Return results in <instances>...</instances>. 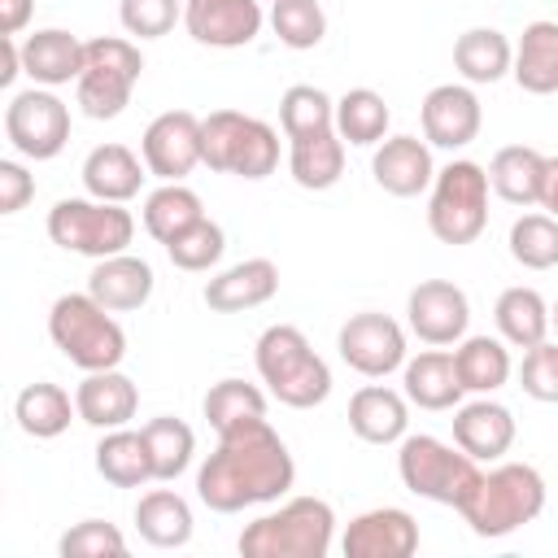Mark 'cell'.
<instances>
[{
	"label": "cell",
	"instance_id": "603a6c76",
	"mask_svg": "<svg viewBox=\"0 0 558 558\" xmlns=\"http://www.w3.org/2000/svg\"><path fill=\"white\" fill-rule=\"evenodd\" d=\"M349 427L366 445H397L405 436V427H410L405 397L392 392V388H379V384L357 388L353 401H349Z\"/></svg>",
	"mask_w": 558,
	"mask_h": 558
},
{
	"label": "cell",
	"instance_id": "d590c367",
	"mask_svg": "<svg viewBox=\"0 0 558 558\" xmlns=\"http://www.w3.org/2000/svg\"><path fill=\"white\" fill-rule=\"evenodd\" d=\"M453 366L466 392H497L510 379V353L493 336H466L453 349Z\"/></svg>",
	"mask_w": 558,
	"mask_h": 558
},
{
	"label": "cell",
	"instance_id": "d4e9b609",
	"mask_svg": "<svg viewBox=\"0 0 558 558\" xmlns=\"http://www.w3.org/2000/svg\"><path fill=\"white\" fill-rule=\"evenodd\" d=\"M545 170H549V157L527 148V144H510L493 157L488 166V187L510 201V205H541V192H545Z\"/></svg>",
	"mask_w": 558,
	"mask_h": 558
},
{
	"label": "cell",
	"instance_id": "7c38bea8",
	"mask_svg": "<svg viewBox=\"0 0 558 558\" xmlns=\"http://www.w3.org/2000/svg\"><path fill=\"white\" fill-rule=\"evenodd\" d=\"M336 349L344 357V366H353L357 375L366 379H384L388 371H397L405 362V331L397 327V318L388 314H353L340 336H336Z\"/></svg>",
	"mask_w": 558,
	"mask_h": 558
},
{
	"label": "cell",
	"instance_id": "74e56055",
	"mask_svg": "<svg viewBox=\"0 0 558 558\" xmlns=\"http://www.w3.org/2000/svg\"><path fill=\"white\" fill-rule=\"evenodd\" d=\"M144 440H148V453H153V475L157 480H179L187 466H192V453H196V436L183 418H148L144 427Z\"/></svg>",
	"mask_w": 558,
	"mask_h": 558
},
{
	"label": "cell",
	"instance_id": "bcb514c9",
	"mask_svg": "<svg viewBox=\"0 0 558 558\" xmlns=\"http://www.w3.org/2000/svg\"><path fill=\"white\" fill-rule=\"evenodd\" d=\"M118 17H122L126 35H135V39H161L183 17V4L179 0H122Z\"/></svg>",
	"mask_w": 558,
	"mask_h": 558
},
{
	"label": "cell",
	"instance_id": "2e32d148",
	"mask_svg": "<svg viewBox=\"0 0 558 558\" xmlns=\"http://www.w3.org/2000/svg\"><path fill=\"white\" fill-rule=\"evenodd\" d=\"M418 118H423L427 144H436V148H466V144L480 135L484 109H480V100H475L471 87H462V83H440V87H432V92L423 96Z\"/></svg>",
	"mask_w": 558,
	"mask_h": 558
},
{
	"label": "cell",
	"instance_id": "9c48e42d",
	"mask_svg": "<svg viewBox=\"0 0 558 558\" xmlns=\"http://www.w3.org/2000/svg\"><path fill=\"white\" fill-rule=\"evenodd\" d=\"M140 74H144V57L131 39H118V35L92 39L87 44V65L74 83L83 113L96 118V122L118 118L131 105V92H135Z\"/></svg>",
	"mask_w": 558,
	"mask_h": 558
},
{
	"label": "cell",
	"instance_id": "4fadbf2b",
	"mask_svg": "<svg viewBox=\"0 0 558 558\" xmlns=\"http://www.w3.org/2000/svg\"><path fill=\"white\" fill-rule=\"evenodd\" d=\"M405 314H410V331L423 344H458L471 323V301L449 279H423L418 288H410Z\"/></svg>",
	"mask_w": 558,
	"mask_h": 558
},
{
	"label": "cell",
	"instance_id": "8d00e7d4",
	"mask_svg": "<svg viewBox=\"0 0 558 558\" xmlns=\"http://www.w3.org/2000/svg\"><path fill=\"white\" fill-rule=\"evenodd\" d=\"M279 122H283V135L288 140L336 131V100L323 87H314V83H296L279 100Z\"/></svg>",
	"mask_w": 558,
	"mask_h": 558
},
{
	"label": "cell",
	"instance_id": "ba28073f",
	"mask_svg": "<svg viewBox=\"0 0 558 558\" xmlns=\"http://www.w3.org/2000/svg\"><path fill=\"white\" fill-rule=\"evenodd\" d=\"M48 235L65 253H83L100 262V257L126 253V244L135 240V218L113 201L65 196L48 209Z\"/></svg>",
	"mask_w": 558,
	"mask_h": 558
},
{
	"label": "cell",
	"instance_id": "ffe728a7",
	"mask_svg": "<svg viewBox=\"0 0 558 558\" xmlns=\"http://www.w3.org/2000/svg\"><path fill=\"white\" fill-rule=\"evenodd\" d=\"M74 405H78V418L100 427V432H113V427H126L140 410V388L113 366V371H87V379L74 388Z\"/></svg>",
	"mask_w": 558,
	"mask_h": 558
},
{
	"label": "cell",
	"instance_id": "f6af8a7d",
	"mask_svg": "<svg viewBox=\"0 0 558 558\" xmlns=\"http://www.w3.org/2000/svg\"><path fill=\"white\" fill-rule=\"evenodd\" d=\"M244 118L248 113H235V109H214L209 118H201V161L209 170H218V174L231 170V153H235Z\"/></svg>",
	"mask_w": 558,
	"mask_h": 558
},
{
	"label": "cell",
	"instance_id": "3957f363",
	"mask_svg": "<svg viewBox=\"0 0 558 558\" xmlns=\"http://www.w3.org/2000/svg\"><path fill=\"white\" fill-rule=\"evenodd\" d=\"M541 510H545V480H541V471L527 466V462H501L488 475H480L475 493L462 501L458 514H462V523L475 536L497 541V536H510L523 523H532Z\"/></svg>",
	"mask_w": 558,
	"mask_h": 558
},
{
	"label": "cell",
	"instance_id": "816d5d0a",
	"mask_svg": "<svg viewBox=\"0 0 558 558\" xmlns=\"http://www.w3.org/2000/svg\"><path fill=\"white\" fill-rule=\"evenodd\" d=\"M541 205L558 218V157H549V170H545V192H541Z\"/></svg>",
	"mask_w": 558,
	"mask_h": 558
},
{
	"label": "cell",
	"instance_id": "5bb4252c",
	"mask_svg": "<svg viewBox=\"0 0 558 558\" xmlns=\"http://www.w3.org/2000/svg\"><path fill=\"white\" fill-rule=\"evenodd\" d=\"M183 26L205 48H244L262 31L257 0H183Z\"/></svg>",
	"mask_w": 558,
	"mask_h": 558
},
{
	"label": "cell",
	"instance_id": "b9f144b4",
	"mask_svg": "<svg viewBox=\"0 0 558 558\" xmlns=\"http://www.w3.org/2000/svg\"><path fill=\"white\" fill-rule=\"evenodd\" d=\"M275 166H279V135H275V126L262 122V118H244L227 174L266 179V174H275Z\"/></svg>",
	"mask_w": 558,
	"mask_h": 558
},
{
	"label": "cell",
	"instance_id": "5b68a950",
	"mask_svg": "<svg viewBox=\"0 0 558 558\" xmlns=\"http://www.w3.org/2000/svg\"><path fill=\"white\" fill-rule=\"evenodd\" d=\"M336 536V514L323 497H292L275 514L253 519L240 532L244 558H327Z\"/></svg>",
	"mask_w": 558,
	"mask_h": 558
},
{
	"label": "cell",
	"instance_id": "836d02e7",
	"mask_svg": "<svg viewBox=\"0 0 558 558\" xmlns=\"http://www.w3.org/2000/svg\"><path fill=\"white\" fill-rule=\"evenodd\" d=\"M205 218V205L192 187L183 183H161L157 192H148L144 201V231L157 240V244H170L179 231H187L192 222Z\"/></svg>",
	"mask_w": 558,
	"mask_h": 558
},
{
	"label": "cell",
	"instance_id": "ee69618b",
	"mask_svg": "<svg viewBox=\"0 0 558 558\" xmlns=\"http://www.w3.org/2000/svg\"><path fill=\"white\" fill-rule=\"evenodd\" d=\"M61 558H122L126 536L105 519H83L61 536Z\"/></svg>",
	"mask_w": 558,
	"mask_h": 558
},
{
	"label": "cell",
	"instance_id": "277c9868",
	"mask_svg": "<svg viewBox=\"0 0 558 558\" xmlns=\"http://www.w3.org/2000/svg\"><path fill=\"white\" fill-rule=\"evenodd\" d=\"M48 336L78 371H113L126 357V331L113 323V310H105L92 292L57 296L48 314Z\"/></svg>",
	"mask_w": 558,
	"mask_h": 558
},
{
	"label": "cell",
	"instance_id": "d6a6232c",
	"mask_svg": "<svg viewBox=\"0 0 558 558\" xmlns=\"http://www.w3.org/2000/svg\"><path fill=\"white\" fill-rule=\"evenodd\" d=\"M493 318H497L501 340L514 349H532L549 331V305L541 301L536 288H506L493 305Z\"/></svg>",
	"mask_w": 558,
	"mask_h": 558
},
{
	"label": "cell",
	"instance_id": "60d3db41",
	"mask_svg": "<svg viewBox=\"0 0 558 558\" xmlns=\"http://www.w3.org/2000/svg\"><path fill=\"white\" fill-rule=\"evenodd\" d=\"M270 26L279 35V44L305 52L318 48L327 35V13L318 0H270Z\"/></svg>",
	"mask_w": 558,
	"mask_h": 558
},
{
	"label": "cell",
	"instance_id": "44dd1931",
	"mask_svg": "<svg viewBox=\"0 0 558 558\" xmlns=\"http://www.w3.org/2000/svg\"><path fill=\"white\" fill-rule=\"evenodd\" d=\"M453 445L475 462H497L514 445V414L501 401H466L453 414Z\"/></svg>",
	"mask_w": 558,
	"mask_h": 558
},
{
	"label": "cell",
	"instance_id": "f35d334b",
	"mask_svg": "<svg viewBox=\"0 0 558 558\" xmlns=\"http://www.w3.org/2000/svg\"><path fill=\"white\" fill-rule=\"evenodd\" d=\"M510 257L523 270L558 266V218L554 214H523L510 227Z\"/></svg>",
	"mask_w": 558,
	"mask_h": 558
},
{
	"label": "cell",
	"instance_id": "8992f818",
	"mask_svg": "<svg viewBox=\"0 0 558 558\" xmlns=\"http://www.w3.org/2000/svg\"><path fill=\"white\" fill-rule=\"evenodd\" d=\"M397 471L414 497H427V501H440L453 510H462V501L475 493V484L484 475L466 449H453L436 436H401Z\"/></svg>",
	"mask_w": 558,
	"mask_h": 558
},
{
	"label": "cell",
	"instance_id": "d6986e66",
	"mask_svg": "<svg viewBox=\"0 0 558 558\" xmlns=\"http://www.w3.org/2000/svg\"><path fill=\"white\" fill-rule=\"evenodd\" d=\"M275 292H279V266L270 257H248L205 283V305L214 314H240L266 305Z\"/></svg>",
	"mask_w": 558,
	"mask_h": 558
},
{
	"label": "cell",
	"instance_id": "ac0fdd59",
	"mask_svg": "<svg viewBox=\"0 0 558 558\" xmlns=\"http://www.w3.org/2000/svg\"><path fill=\"white\" fill-rule=\"evenodd\" d=\"M371 174L388 196H418L436 179L432 148L414 135H388V140H379V148L371 157Z\"/></svg>",
	"mask_w": 558,
	"mask_h": 558
},
{
	"label": "cell",
	"instance_id": "1f68e13d",
	"mask_svg": "<svg viewBox=\"0 0 558 558\" xmlns=\"http://www.w3.org/2000/svg\"><path fill=\"white\" fill-rule=\"evenodd\" d=\"M288 170H292V179H296L301 187H310V192L336 187L340 174H344V140H340V131H323V135L292 140Z\"/></svg>",
	"mask_w": 558,
	"mask_h": 558
},
{
	"label": "cell",
	"instance_id": "484cf974",
	"mask_svg": "<svg viewBox=\"0 0 558 558\" xmlns=\"http://www.w3.org/2000/svg\"><path fill=\"white\" fill-rule=\"evenodd\" d=\"M510 74L532 96H554L558 92V22L541 17V22L523 26V39L514 48Z\"/></svg>",
	"mask_w": 558,
	"mask_h": 558
},
{
	"label": "cell",
	"instance_id": "e575fe53",
	"mask_svg": "<svg viewBox=\"0 0 558 558\" xmlns=\"http://www.w3.org/2000/svg\"><path fill=\"white\" fill-rule=\"evenodd\" d=\"M388 122H392V113H388L384 96L371 87H349L336 100V131H340V140H349L357 148L379 144L388 135Z\"/></svg>",
	"mask_w": 558,
	"mask_h": 558
},
{
	"label": "cell",
	"instance_id": "f5cc1de1",
	"mask_svg": "<svg viewBox=\"0 0 558 558\" xmlns=\"http://www.w3.org/2000/svg\"><path fill=\"white\" fill-rule=\"evenodd\" d=\"M549 327H554V331H558V305H554V310H549Z\"/></svg>",
	"mask_w": 558,
	"mask_h": 558
},
{
	"label": "cell",
	"instance_id": "83f0119b",
	"mask_svg": "<svg viewBox=\"0 0 558 558\" xmlns=\"http://www.w3.org/2000/svg\"><path fill=\"white\" fill-rule=\"evenodd\" d=\"M135 527L157 549H183L192 541V506L170 488H153L135 506Z\"/></svg>",
	"mask_w": 558,
	"mask_h": 558
},
{
	"label": "cell",
	"instance_id": "4dcf8cb0",
	"mask_svg": "<svg viewBox=\"0 0 558 558\" xmlns=\"http://www.w3.org/2000/svg\"><path fill=\"white\" fill-rule=\"evenodd\" d=\"M13 414H17V427H22L26 436H35V440H52V436H61V432L70 427V418L78 414V405L70 401L65 388L39 379V384H26V388L17 392Z\"/></svg>",
	"mask_w": 558,
	"mask_h": 558
},
{
	"label": "cell",
	"instance_id": "8fae6325",
	"mask_svg": "<svg viewBox=\"0 0 558 558\" xmlns=\"http://www.w3.org/2000/svg\"><path fill=\"white\" fill-rule=\"evenodd\" d=\"M140 153L148 174H157L161 183H183L201 166V118L187 109L157 113L140 140Z\"/></svg>",
	"mask_w": 558,
	"mask_h": 558
},
{
	"label": "cell",
	"instance_id": "6da1fadb",
	"mask_svg": "<svg viewBox=\"0 0 558 558\" xmlns=\"http://www.w3.org/2000/svg\"><path fill=\"white\" fill-rule=\"evenodd\" d=\"M292 480H296L292 453L262 414L218 432V449L196 471V497L218 514H235L244 506L283 497Z\"/></svg>",
	"mask_w": 558,
	"mask_h": 558
},
{
	"label": "cell",
	"instance_id": "9a60e30c",
	"mask_svg": "<svg viewBox=\"0 0 558 558\" xmlns=\"http://www.w3.org/2000/svg\"><path fill=\"white\" fill-rule=\"evenodd\" d=\"M344 558H410L418 549V523L410 510L379 506L357 514L340 541Z\"/></svg>",
	"mask_w": 558,
	"mask_h": 558
},
{
	"label": "cell",
	"instance_id": "7402d4cb",
	"mask_svg": "<svg viewBox=\"0 0 558 558\" xmlns=\"http://www.w3.org/2000/svg\"><path fill=\"white\" fill-rule=\"evenodd\" d=\"M87 292L113 310V314H126V310H140L148 305L153 296V266L144 257H131V253H113V257H100L96 270L87 275Z\"/></svg>",
	"mask_w": 558,
	"mask_h": 558
},
{
	"label": "cell",
	"instance_id": "ab89813d",
	"mask_svg": "<svg viewBox=\"0 0 558 558\" xmlns=\"http://www.w3.org/2000/svg\"><path fill=\"white\" fill-rule=\"evenodd\" d=\"M266 414V397L257 384H244V379H218L209 392H205V418L214 432H227L244 418H262Z\"/></svg>",
	"mask_w": 558,
	"mask_h": 558
},
{
	"label": "cell",
	"instance_id": "52a82bcc",
	"mask_svg": "<svg viewBox=\"0 0 558 558\" xmlns=\"http://www.w3.org/2000/svg\"><path fill=\"white\" fill-rule=\"evenodd\" d=\"M427 227L440 244H471L488 227V170L475 161H449L432 179Z\"/></svg>",
	"mask_w": 558,
	"mask_h": 558
},
{
	"label": "cell",
	"instance_id": "7a4b0ae2",
	"mask_svg": "<svg viewBox=\"0 0 558 558\" xmlns=\"http://www.w3.org/2000/svg\"><path fill=\"white\" fill-rule=\"evenodd\" d=\"M257 375L275 401L292 410H314L331 397V371L310 349L305 331L292 323H275L257 336Z\"/></svg>",
	"mask_w": 558,
	"mask_h": 558
},
{
	"label": "cell",
	"instance_id": "4316f807",
	"mask_svg": "<svg viewBox=\"0 0 558 558\" xmlns=\"http://www.w3.org/2000/svg\"><path fill=\"white\" fill-rule=\"evenodd\" d=\"M462 379L453 366V353L427 349L418 357L405 362V401H414L418 410H453L462 401Z\"/></svg>",
	"mask_w": 558,
	"mask_h": 558
},
{
	"label": "cell",
	"instance_id": "7bdbcfd3",
	"mask_svg": "<svg viewBox=\"0 0 558 558\" xmlns=\"http://www.w3.org/2000/svg\"><path fill=\"white\" fill-rule=\"evenodd\" d=\"M222 248H227V235H222V227H218L214 218L192 222L187 231H179V235L166 244V253H170V262H174L179 270H209V266L222 257Z\"/></svg>",
	"mask_w": 558,
	"mask_h": 558
},
{
	"label": "cell",
	"instance_id": "cb8c5ba5",
	"mask_svg": "<svg viewBox=\"0 0 558 558\" xmlns=\"http://www.w3.org/2000/svg\"><path fill=\"white\" fill-rule=\"evenodd\" d=\"M144 170H148V166H144L126 144H100V148H92L87 161H83V187H87V196H96V201L122 205V201H131V196L140 192Z\"/></svg>",
	"mask_w": 558,
	"mask_h": 558
},
{
	"label": "cell",
	"instance_id": "7dc6e473",
	"mask_svg": "<svg viewBox=\"0 0 558 558\" xmlns=\"http://www.w3.org/2000/svg\"><path fill=\"white\" fill-rule=\"evenodd\" d=\"M519 384L532 401H549L558 405V344L541 340L523 353V366H519Z\"/></svg>",
	"mask_w": 558,
	"mask_h": 558
},
{
	"label": "cell",
	"instance_id": "30bf717a",
	"mask_svg": "<svg viewBox=\"0 0 558 558\" xmlns=\"http://www.w3.org/2000/svg\"><path fill=\"white\" fill-rule=\"evenodd\" d=\"M4 135L22 157L52 161L70 144V105L48 87L17 92L4 109Z\"/></svg>",
	"mask_w": 558,
	"mask_h": 558
},
{
	"label": "cell",
	"instance_id": "f907efd6",
	"mask_svg": "<svg viewBox=\"0 0 558 558\" xmlns=\"http://www.w3.org/2000/svg\"><path fill=\"white\" fill-rule=\"evenodd\" d=\"M22 74V44L17 35H0V87H9Z\"/></svg>",
	"mask_w": 558,
	"mask_h": 558
},
{
	"label": "cell",
	"instance_id": "f1b7e54d",
	"mask_svg": "<svg viewBox=\"0 0 558 558\" xmlns=\"http://www.w3.org/2000/svg\"><path fill=\"white\" fill-rule=\"evenodd\" d=\"M453 65H458V74H462L466 83H497V78L510 74L514 48H510V39H506L501 31H493V26H471V31H462L458 44H453Z\"/></svg>",
	"mask_w": 558,
	"mask_h": 558
},
{
	"label": "cell",
	"instance_id": "f546056e",
	"mask_svg": "<svg viewBox=\"0 0 558 558\" xmlns=\"http://www.w3.org/2000/svg\"><path fill=\"white\" fill-rule=\"evenodd\" d=\"M96 471L113 484V488H140L153 475V453H148V440L144 432H126V427H113L105 432V440L96 445Z\"/></svg>",
	"mask_w": 558,
	"mask_h": 558
},
{
	"label": "cell",
	"instance_id": "e0dca14e",
	"mask_svg": "<svg viewBox=\"0 0 558 558\" xmlns=\"http://www.w3.org/2000/svg\"><path fill=\"white\" fill-rule=\"evenodd\" d=\"M83 65H87V44L61 26H48L22 39V74H31L35 87L78 83Z\"/></svg>",
	"mask_w": 558,
	"mask_h": 558
},
{
	"label": "cell",
	"instance_id": "681fc988",
	"mask_svg": "<svg viewBox=\"0 0 558 558\" xmlns=\"http://www.w3.org/2000/svg\"><path fill=\"white\" fill-rule=\"evenodd\" d=\"M35 13V0H0V35H17Z\"/></svg>",
	"mask_w": 558,
	"mask_h": 558
},
{
	"label": "cell",
	"instance_id": "c3c4849f",
	"mask_svg": "<svg viewBox=\"0 0 558 558\" xmlns=\"http://www.w3.org/2000/svg\"><path fill=\"white\" fill-rule=\"evenodd\" d=\"M31 196H35V174H26L22 161H0V214L26 209Z\"/></svg>",
	"mask_w": 558,
	"mask_h": 558
}]
</instances>
